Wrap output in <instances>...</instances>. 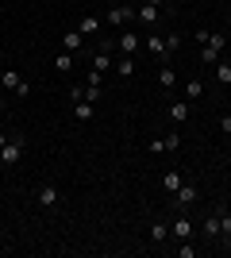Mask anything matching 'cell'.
<instances>
[{
    "label": "cell",
    "instance_id": "cell-20",
    "mask_svg": "<svg viewBox=\"0 0 231 258\" xmlns=\"http://www.w3.org/2000/svg\"><path fill=\"white\" fill-rule=\"evenodd\" d=\"M220 239L231 247V212H223V208H220Z\"/></svg>",
    "mask_w": 231,
    "mask_h": 258
},
{
    "label": "cell",
    "instance_id": "cell-16",
    "mask_svg": "<svg viewBox=\"0 0 231 258\" xmlns=\"http://www.w3.org/2000/svg\"><path fill=\"white\" fill-rule=\"evenodd\" d=\"M158 85H162V89H174L177 85V74H174V66H170V62L158 70Z\"/></svg>",
    "mask_w": 231,
    "mask_h": 258
},
{
    "label": "cell",
    "instance_id": "cell-29",
    "mask_svg": "<svg viewBox=\"0 0 231 258\" xmlns=\"http://www.w3.org/2000/svg\"><path fill=\"white\" fill-rule=\"evenodd\" d=\"M177 258H197V247H189V239L177 243Z\"/></svg>",
    "mask_w": 231,
    "mask_h": 258
},
{
    "label": "cell",
    "instance_id": "cell-33",
    "mask_svg": "<svg viewBox=\"0 0 231 258\" xmlns=\"http://www.w3.org/2000/svg\"><path fill=\"white\" fill-rule=\"evenodd\" d=\"M146 151H150V154H166V143H162V139H154L150 147H146Z\"/></svg>",
    "mask_w": 231,
    "mask_h": 258
},
{
    "label": "cell",
    "instance_id": "cell-19",
    "mask_svg": "<svg viewBox=\"0 0 231 258\" xmlns=\"http://www.w3.org/2000/svg\"><path fill=\"white\" fill-rule=\"evenodd\" d=\"M181 97H185V100H197V97H204V85H200L197 77H193V81H185V93H181Z\"/></svg>",
    "mask_w": 231,
    "mask_h": 258
},
{
    "label": "cell",
    "instance_id": "cell-32",
    "mask_svg": "<svg viewBox=\"0 0 231 258\" xmlns=\"http://www.w3.org/2000/svg\"><path fill=\"white\" fill-rule=\"evenodd\" d=\"M208 35H212V31H208V27H200V31H193V39H197V43H200V46H204V43H208Z\"/></svg>",
    "mask_w": 231,
    "mask_h": 258
},
{
    "label": "cell",
    "instance_id": "cell-36",
    "mask_svg": "<svg viewBox=\"0 0 231 258\" xmlns=\"http://www.w3.org/2000/svg\"><path fill=\"white\" fill-rule=\"evenodd\" d=\"M146 4H154V8H162V4H166V0H146Z\"/></svg>",
    "mask_w": 231,
    "mask_h": 258
},
{
    "label": "cell",
    "instance_id": "cell-24",
    "mask_svg": "<svg viewBox=\"0 0 231 258\" xmlns=\"http://www.w3.org/2000/svg\"><path fill=\"white\" fill-rule=\"evenodd\" d=\"M204 46H212V50H220V54H223V46H227V35L212 31V35H208V43H204Z\"/></svg>",
    "mask_w": 231,
    "mask_h": 258
},
{
    "label": "cell",
    "instance_id": "cell-4",
    "mask_svg": "<svg viewBox=\"0 0 231 258\" xmlns=\"http://www.w3.org/2000/svg\"><path fill=\"white\" fill-rule=\"evenodd\" d=\"M131 20H135V12L127 8V4H112L108 16H104V23H108V27H127Z\"/></svg>",
    "mask_w": 231,
    "mask_h": 258
},
{
    "label": "cell",
    "instance_id": "cell-38",
    "mask_svg": "<svg viewBox=\"0 0 231 258\" xmlns=\"http://www.w3.org/2000/svg\"><path fill=\"white\" fill-rule=\"evenodd\" d=\"M227 143H231V135H227Z\"/></svg>",
    "mask_w": 231,
    "mask_h": 258
},
{
    "label": "cell",
    "instance_id": "cell-5",
    "mask_svg": "<svg viewBox=\"0 0 231 258\" xmlns=\"http://www.w3.org/2000/svg\"><path fill=\"white\" fill-rule=\"evenodd\" d=\"M20 158H23V139H20V135H12V139L0 147V162H4V166H16Z\"/></svg>",
    "mask_w": 231,
    "mask_h": 258
},
{
    "label": "cell",
    "instance_id": "cell-10",
    "mask_svg": "<svg viewBox=\"0 0 231 258\" xmlns=\"http://www.w3.org/2000/svg\"><path fill=\"white\" fill-rule=\"evenodd\" d=\"M143 46V35L139 31H123L120 35V54H127V58H135V50Z\"/></svg>",
    "mask_w": 231,
    "mask_h": 258
},
{
    "label": "cell",
    "instance_id": "cell-22",
    "mask_svg": "<svg viewBox=\"0 0 231 258\" xmlns=\"http://www.w3.org/2000/svg\"><path fill=\"white\" fill-rule=\"evenodd\" d=\"M216 81H220V85H231V62H216Z\"/></svg>",
    "mask_w": 231,
    "mask_h": 258
},
{
    "label": "cell",
    "instance_id": "cell-28",
    "mask_svg": "<svg viewBox=\"0 0 231 258\" xmlns=\"http://www.w3.org/2000/svg\"><path fill=\"white\" fill-rule=\"evenodd\" d=\"M66 97L73 100V104H77V100H85V85H69V89H66Z\"/></svg>",
    "mask_w": 231,
    "mask_h": 258
},
{
    "label": "cell",
    "instance_id": "cell-37",
    "mask_svg": "<svg viewBox=\"0 0 231 258\" xmlns=\"http://www.w3.org/2000/svg\"><path fill=\"white\" fill-rule=\"evenodd\" d=\"M0 119H4V112H0Z\"/></svg>",
    "mask_w": 231,
    "mask_h": 258
},
{
    "label": "cell",
    "instance_id": "cell-8",
    "mask_svg": "<svg viewBox=\"0 0 231 258\" xmlns=\"http://www.w3.org/2000/svg\"><path fill=\"white\" fill-rule=\"evenodd\" d=\"M146 50H150L154 54V58H158V62H170V50H166V39H162V35H158V31H146Z\"/></svg>",
    "mask_w": 231,
    "mask_h": 258
},
{
    "label": "cell",
    "instance_id": "cell-39",
    "mask_svg": "<svg viewBox=\"0 0 231 258\" xmlns=\"http://www.w3.org/2000/svg\"><path fill=\"white\" fill-rule=\"evenodd\" d=\"M0 104H4V100H0Z\"/></svg>",
    "mask_w": 231,
    "mask_h": 258
},
{
    "label": "cell",
    "instance_id": "cell-17",
    "mask_svg": "<svg viewBox=\"0 0 231 258\" xmlns=\"http://www.w3.org/2000/svg\"><path fill=\"white\" fill-rule=\"evenodd\" d=\"M177 185H181V173H177V170H166V173H162V189L174 197V193H177Z\"/></svg>",
    "mask_w": 231,
    "mask_h": 258
},
{
    "label": "cell",
    "instance_id": "cell-7",
    "mask_svg": "<svg viewBox=\"0 0 231 258\" xmlns=\"http://www.w3.org/2000/svg\"><path fill=\"white\" fill-rule=\"evenodd\" d=\"M170 235H174L177 243H185V239H193V220H189L185 212H177V220L170 224Z\"/></svg>",
    "mask_w": 231,
    "mask_h": 258
},
{
    "label": "cell",
    "instance_id": "cell-18",
    "mask_svg": "<svg viewBox=\"0 0 231 258\" xmlns=\"http://www.w3.org/2000/svg\"><path fill=\"white\" fill-rule=\"evenodd\" d=\"M73 62H77L73 54H69V50H62V54L54 58V70H58V74H69V70H73Z\"/></svg>",
    "mask_w": 231,
    "mask_h": 258
},
{
    "label": "cell",
    "instance_id": "cell-14",
    "mask_svg": "<svg viewBox=\"0 0 231 258\" xmlns=\"http://www.w3.org/2000/svg\"><path fill=\"white\" fill-rule=\"evenodd\" d=\"M170 119H174V123H185V119H189V100L185 97L170 104Z\"/></svg>",
    "mask_w": 231,
    "mask_h": 258
},
{
    "label": "cell",
    "instance_id": "cell-30",
    "mask_svg": "<svg viewBox=\"0 0 231 258\" xmlns=\"http://www.w3.org/2000/svg\"><path fill=\"white\" fill-rule=\"evenodd\" d=\"M85 85H104V74H97V70H89V74H85Z\"/></svg>",
    "mask_w": 231,
    "mask_h": 258
},
{
    "label": "cell",
    "instance_id": "cell-23",
    "mask_svg": "<svg viewBox=\"0 0 231 258\" xmlns=\"http://www.w3.org/2000/svg\"><path fill=\"white\" fill-rule=\"evenodd\" d=\"M77 31H81V35H93V31H100V20H97V16H85Z\"/></svg>",
    "mask_w": 231,
    "mask_h": 258
},
{
    "label": "cell",
    "instance_id": "cell-11",
    "mask_svg": "<svg viewBox=\"0 0 231 258\" xmlns=\"http://www.w3.org/2000/svg\"><path fill=\"white\" fill-rule=\"evenodd\" d=\"M62 50H69V54H77V50H85V35L77 31H62Z\"/></svg>",
    "mask_w": 231,
    "mask_h": 258
},
{
    "label": "cell",
    "instance_id": "cell-27",
    "mask_svg": "<svg viewBox=\"0 0 231 258\" xmlns=\"http://www.w3.org/2000/svg\"><path fill=\"white\" fill-rule=\"evenodd\" d=\"M100 97H104V89H97V85H85V100H89V104H97Z\"/></svg>",
    "mask_w": 231,
    "mask_h": 258
},
{
    "label": "cell",
    "instance_id": "cell-2",
    "mask_svg": "<svg viewBox=\"0 0 231 258\" xmlns=\"http://www.w3.org/2000/svg\"><path fill=\"white\" fill-rule=\"evenodd\" d=\"M200 201V193H197V185H189V181H181L177 185V193H174V208L177 212H189V208Z\"/></svg>",
    "mask_w": 231,
    "mask_h": 258
},
{
    "label": "cell",
    "instance_id": "cell-12",
    "mask_svg": "<svg viewBox=\"0 0 231 258\" xmlns=\"http://www.w3.org/2000/svg\"><path fill=\"white\" fill-rule=\"evenodd\" d=\"M166 239H170V224H166V220H154V224H150V243H154V247H162Z\"/></svg>",
    "mask_w": 231,
    "mask_h": 258
},
{
    "label": "cell",
    "instance_id": "cell-25",
    "mask_svg": "<svg viewBox=\"0 0 231 258\" xmlns=\"http://www.w3.org/2000/svg\"><path fill=\"white\" fill-rule=\"evenodd\" d=\"M162 143H166V151H181V135H177V131L162 135Z\"/></svg>",
    "mask_w": 231,
    "mask_h": 258
},
{
    "label": "cell",
    "instance_id": "cell-31",
    "mask_svg": "<svg viewBox=\"0 0 231 258\" xmlns=\"http://www.w3.org/2000/svg\"><path fill=\"white\" fill-rule=\"evenodd\" d=\"M200 62H220V50H212V46H204V50H200Z\"/></svg>",
    "mask_w": 231,
    "mask_h": 258
},
{
    "label": "cell",
    "instance_id": "cell-9",
    "mask_svg": "<svg viewBox=\"0 0 231 258\" xmlns=\"http://www.w3.org/2000/svg\"><path fill=\"white\" fill-rule=\"evenodd\" d=\"M112 50H104V46H97V50H93V58H89V70H97V74H108L112 70Z\"/></svg>",
    "mask_w": 231,
    "mask_h": 258
},
{
    "label": "cell",
    "instance_id": "cell-15",
    "mask_svg": "<svg viewBox=\"0 0 231 258\" xmlns=\"http://www.w3.org/2000/svg\"><path fill=\"white\" fill-rule=\"evenodd\" d=\"M116 77H123V81H131V77H135V58H127V54H123L120 62H116Z\"/></svg>",
    "mask_w": 231,
    "mask_h": 258
},
{
    "label": "cell",
    "instance_id": "cell-1",
    "mask_svg": "<svg viewBox=\"0 0 231 258\" xmlns=\"http://www.w3.org/2000/svg\"><path fill=\"white\" fill-rule=\"evenodd\" d=\"M0 89H8V93H16V97H31V81L20 77L16 70H4V74H0Z\"/></svg>",
    "mask_w": 231,
    "mask_h": 258
},
{
    "label": "cell",
    "instance_id": "cell-34",
    "mask_svg": "<svg viewBox=\"0 0 231 258\" xmlns=\"http://www.w3.org/2000/svg\"><path fill=\"white\" fill-rule=\"evenodd\" d=\"M220 131H223V135H231V116H223V119H220Z\"/></svg>",
    "mask_w": 231,
    "mask_h": 258
},
{
    "label": "cell",
    "instance_id": "cell-3",
    "mask_svg": "<svg viewBox=\"0 0 231 258\" xmlns=\"http://www.w3.org/2000/svg\"><path fill=\"white\" fill-rule=\"evenodd\" d=\"M135 20L143 23L146 31H158V27H162V20H166V16H162V8H154V4H143V8L135 12Z\"/></svg>",
    "mask_w": 231,
    "mask_h": 258
},
{
    "label": "cell",
    "instance_id": "cell-21",
    "mask_svg": "<svg viewBox=\"0 0 231 258\" xmlns=\"http://www.w3.org/2000/svg\"><path fill=\"white\" fill-rule=\"evenodd\" d=\"M204 235H208V239H220V212L204 220Z\"/></svg>",
    "mask_w": 231,
    "mask_h": 258
},
{
    "label": "cell",
    "instance_id": "cell-26",
    "mask_svg": "<svg viewBox=\"0 0 231 258\" xmlns=\"http://www.w3.org/2000/svg\"><path fill=\"white\" fill-rule=\"evenodd\" d=\"M166 50H170V58L181 50V35H177V31H174V35H166Z\"/></svg>",
    "mask_w": 231,
    "mask_h": 258
},
{
    "label": "cell",
    "instance_id": "cell-13",
    "mask_svg": "<svg viewBox=\"0 0 231 258\" xmlns=\"http://www.w3.org/2000/svg\"><path fill=\"white\" fill-rule=\"evenodd\" d=\"M73 116L81 119V123H93V116H97V104H89V100H77V104H73Z\"/></svg>",
    "mask_w": 231,
    "mask_h": 258
},
{
    "label": "cell",
    "instance_id": "cell-6",
    "mask_svg": "<svg viewBox=\"0 0 231 258\" xmlns=\"http://www.w3.org/2000/svg\"><path fill=\"white\" fill-rule=\"evenodd\" d=\"M35 201H39V208H58L62 205V193H58V185H39Z\"/></svg>",
    "mask_w": 231,
    "mask_h": 258
},
{
    "label": "cell",
    "instance_id": "cell-35",
    "mask_svg": "<svg viewBox=\"0 0 231 258\" xmlns=\"http://www.w3.org/2000/svg\"><path fill=\"white\" fill-rule=\"evenodd\" d=\"M12 139V135H8V131H0V147H4V143H8Z\"/></svg>",
    "mask_w": 231,
    "mask_h": 258
}]
</instances>
